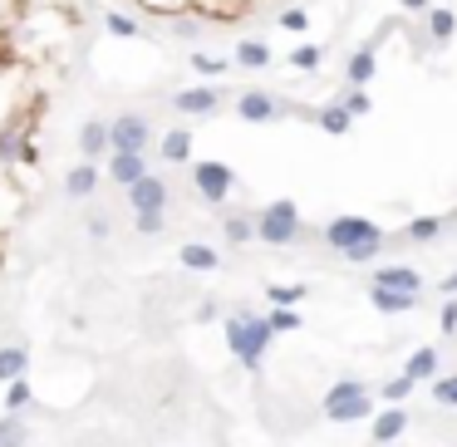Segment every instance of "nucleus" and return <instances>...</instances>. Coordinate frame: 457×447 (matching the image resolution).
<instances>
[{"mask_svg": "<svg viewBox=\"0 0 457 447\" xmlns=\"http://www.w3.org/2000/svg\"><path fill=\"white\" fill-rule=\"evenodd\" d=\"M271 340H276V330H271V319H266V315L236 310V315L226 319V349L236 354V364H241L246 373H261V364H266Z\"/></svg>", "mask_w": 457, "mask_h": 447, "instance_id": "obj_1", "label": "nucleus"}, {"mask_svg": "<svg viewBox=\"0 0 457 447\" xmlns=\"http://www.w3.org/2000/svg\"><path fill=\"white\" fill-rule=\"evenodd\" d=\"M325 418L330 423H359V418H369L374 413V398H369V388H364V379H340V383H330L325 388Z\"/></svg>", "mask_w": 457, "mask_h": 447, "instance_id": "obj_2", "label": "nucleus"}, {"mask_svg": "<svg viewBox=\"0 0 457 447\" xmlns=\"http://www.w3.org/2000/svg\"><path fill=\"white\" fill-rule=\"evenodd\" d=\"M256 236H261L266 246H295L300 236H305V226H300V207L290 202V197L261 207V216H256Z\"/></svg>", "mask_w": 457, "mask_h": 447, "instance_id": "obj_3", "label": "nucleus"}, {"mask_svg": "<svg viewBox=\"0 0 457 447\" xmlns=\"http://www.w3.org/2000/svg\"><path fill=\"white\" fill-rule=\"evenodd\" d=\"M319 236L344 255V251H354V246H364V241H383L389 231H383L379 222H369V216H335V222H325Z\"/></svg>", "mask_w": 457, "mask_h": 447, "instance_id": "obj_4", "label": "nucleus"}, {"mask_svg": "<svg viewBox=\"0 0 457 447\" xmlns=\"http://www.w3.org/2000/svg\"><path fill=\"white\" fill-rule=\"evenodd\" d=\"M192 182H197V192H202V202L222 207L226 197H232V187H236V172L226 168V162H197V168H192Z\"/></svg>", "mask_w": 457, "mask_h": 447, "instance_id": "obj_5", "label": "nucleus"}, {"mask_svg": "<svg viewBox=\"0 0 457 447\" xmlns=\"http://www.w3.org/2000/svg\"><path fill=\"white\" fill-rule=\"evenodd\" d=\"M108 128H114V153H148L153 123L143 114H118Z\"/></svg>", "mask_w": 457, "mask_h": 447, "instance_id": "obj_6", "label": "nucleus"}, {"mask_svg": "<svg viewBox=\"0 0 457 447\" xmlns=\"http://www.w3.org/2000/svg\"><path fill=\"white\" fill-rule=\"evenodd\" d=\"M217 104H222V89L217 84H197V89H177L172 94V108L182 118H207V114H217Z\"/></svg>", "mask_w": 457, "mask_h": 447, "instance_id": "obj_7", "label": "nucleus"}, {"mask_svg": "<svg viewBox=\"0 0 457 447\" xmlns=\"http://www.w3.org/2000/svg\"><path fill=\"white\" fill-rule=\"evenodd\" d=\"M374 74H379V35H374L369 44H359V50L350 54V64H344V79H350V89H369Z\"/></svg>", "mask_w": 457, "mask_h": 447, "instance_id": "obj_8", "label": "nucleus"}, {"mask_svg": "<svg viewBox=\"0 0 457 447\" xmlns=\"http://www.w3.org/2000/svg\"><path fill=\"white\" fill-rule=\"evenodd\" d=\"M236 114H241L246 123H271V118L286 114V104H280L276 94H261V89H251V94L236 98Z\"/></svg>", "mask_w": 457, "mask_h": 447, "instance_id": "obj_9", "label": "nucleus"}, {"mask_svg": "<svg viewBox=\"0 0 457 447\" xmlns=\"http://www.w3.org/2000/svg\"><path fill=\"white\" fill-rule=\"evenodd\" d=\"M128 207H133V216L138 212H162V207H168V182L148 172L138 187H128Z\"/></svg>", "mask_w": 457, "mask_h": 447, "instance_id": "obj_10", "label": "nucleus"}, {"mask_svg": "<svg viewBox=\"0 0 457 447\" xmlns=\"http://www.w3.org/2000/svg\"><path fill=\"white\" fill-rule=\"evenodd\" d=\"M148 177V162H143V153H108V182H118V187H138V182Z\"/></svg>", "mask_w": 457, "mask_h": 447, "instance_id": "obj_11", "label": "nucleus"}, {"mask_svg": "<svg viewBox=\"0 0 457 447\" xmlns=\"http://www.w3.org/2000/svg\"><path fill=\"white\" fill-rule=\"evenodd\" d=\"M79 153H84V162H98L104 153H114V128H108L104 118H89V123L79 128Z\"/></svg>", "mask_w": 457, "mask_h": 447, "instance_id": "obj_12", "label": "nucleus"}, {"mask_svg": "<svg viewBox=\"0 0 457 447\" xmlns=\"http://www.w3.org/2000/svg\"><path fill=\"white\" fill-rule=\"evenodd\" d=\"M408 408H383L379 418L369 423V437H374V447H383V443H398V437L408 433Z\"/></svg>", "mask_w": 457, "mask_h": 447, "instance_id": "obj_13", "label": "nucleus"}, {"mask_svg": "<svg viewBox=\"0 0 457 447\" xmlns=\"http://www.w3.org/2000/svg\"><path fill=\"white\" fill-rule=\"evenodd\" d=\"M98 162H79V168L64 172V197H94L98 192Z\"/></svg>", "mask_w": 457, "mask_h": 447, "instance_id": "obj_14", "label": "nucleus"}, {"mask_svg": "<svg viewBox=\"0 0 457 447\" xmlns=\"http://www.w3.org/2000/svg\"><path fill=\"white\" fill-rule=\"evenodd\" d=\"M374 286H383V290H404V295H418V290H423V276H418L414 266H383L379 276H374Z\"/></svg>", "mask_w": 457, "mask_h": 447, "instance_id": "obj_15", "label": "nucleus"}, {"mask_svg": "<svg viewBox=\"0 0 457 447\" xmlns=\"http://www.w3.org/2000/svg\"><path fill=\"white\" fill-rule=\"evenodd\" d=\"M25 373H30V349H25V344H5V349H0V383L11 388Z\"/></svg>", "mask_w": 457, "mask_h": 447, "instance_id": "obj_16", "label": "nucleus"}, {"mask_svg": "<svg viewBox=\"0 0 457 447\" xmlns=\"http://www.w3.org/2000/svg\"><path fill=\"white\" fill-rule=\"evenodd\" d=\"M369 305L379 310V315H408V310H418V295H404V290L369 286Z\"/></svg>", "mask_w": 457, "mask_h": 447, "instance_id": "obj_17", "label": "nucleus"}, {"mask_svg": "<svg viewBox=\"0 0 457 447\" xmlns=\"http://www.w3.org/2000/svg\"><path fill=\"white\" fill-rule=\"evenodd\" d=\"M177 261L187 271H217V266H222V251H217V246H207V241H187L177 251Z\"/></svg>", "mask_w": 457, "mask_h": 447, "instance_id": "obj_18", "label": "nucleus"}, {"mask_svg": "<svg viewBox=\"0 0 457 447\" xmlns=\"http://www.w3.org/2000/svg\"><path fill=\"white\" fill-rule=\"evenodd\" d=\"M404 373L414 383H433L437 379V349H428V344H423V349H414V354H408V364H404Z\"/></svg>", "mask_w": 457, "mask_h": 447, "instance_id": "obj_19", "label": "nucleus"}, {"mask_svg": "<svg viewBox=\"0 0 457 447\" xmlns=\"http://www.w3.org/2000/svg\"><path fill=\"white\" fill-rule=\"evenodd\" d=\"M158 158H162V162H187V158H192V133H187V128H172V133H162Z\"/></svg>", "mask_w": 457, "mask_h": 447, "instance_id": "obj_20", "label": "nucleus"}, {"mask_svg": "<svg viewBox=\"0 0 457 447\" xmlns=\"http://www.w3.org/2000/svg\"><path fill=\"white\" fill-rule=\"evenodd\" d=\"M315 123L325 128L330 138H344V133H350V128H354V118L344 114V104H340V98H335V104H325V108H319V114H315Z\"/></svg>", "mask_w": 457, "mask_h": 447, "instance_id": "obj_21", "label": "nucleus"}, {"mask_svg": "<svg viewBox=\"0 0 457 447\" xmlns=\"http://www.w3.org/2000/svg\"><path fill=\"white\" fill-rule=\"evenodd\" d=\"M443 231H447V216H414L404 236H408L414 246H428V241H437Z\"/></svg>", "mask_w": 457, "mask_h": 447, "instance_id": "obj_22", "label": "nucleus"}, {"mask_svg": "<svg viewBox=\"0 0 457 447\" xmlns=\"http://www.w3.org/2000/svg\"><path fill=\"white\" fill-rule=\"evenodd\" d=\"M236 64H241V69H266V64H271V44L266 40H241V44H236Z\"/></svg>", "mask_w": 457, "mask_h": 447, "instance_id": "obj_23", "label": "nucleus"}, {"mask_svg": "<svg viewBox=\"0 0 457 447\" xmlns=\"http://www.w3.org/2000/svg\"><path fill=\"white\" fill-rule=\"evenodd\" d=\"M453 35H457V15L453 11H443V5H437V11H428V40L447 44Z\"/></svg>", "mask_w": 457, "mask_h": 447, "instance_id": "obj_24", "label": "nucleus"}, {"mask_svg": "<svg viewBox=\"0 0 457 447\" xmlns=\"http://www.w3.org/2000/svg\"><path fill=\"white\" fill-rule=\"evenodd\" d=\"M222 236H226L232 246H246V241L256 236V216H246V212H232V216L222 222Z\"/></svg>", "mask_w": 457, "mask_h": 447, "instance_id": "obj_25", "label": "nucleus"}, {"mask_svg": "<svg viewBox=\"0 0 457 447\" xmlns=\"http://www.w3.org/2000/svg\"><path fill=\"white\" fill-rule=\"evenodd\" d=\"M266 300H271V310H295L300 300H310V290L305 286H266Z\"/></svg>", "mask_w": 457, "mask_h": 447, "instance_id": "obj_26", "label": "nucleus"}, {"mask_svg": "<svg viewBox=\"0 0 457 447\" xmlns=\"http://www.w3.org/2000/svg\"><path fill=\"white\" fill-rule=\"evenodd\" d=\"M104 30L114 35V40H138V20H133V15H123V11H108L104 15Z\"/></svg>", "mask_w": 457, "mask_h": 447, "instance_id": "obj_27", "label": "nucleus"}, {"mask_svg": "<svg viewBox=\"0 0 457 447\" xmlns=\"http://www.w3.org/2000/svg\"><path fill=\"white\" fill-rule=\"evenodd\" d=\"M414 388H418V383L408 379V373H398V379H389V383H383L379 394H383V404H389V408H404V404H408V394H414Z\"/></svg>", "mask_w": 457, "mask_h": 447, "instance_id": "obj_28", "label": "nucleus"}, {"mask_svg": "<svg viewBox=\"0 0 457 447\" xmlns=\"http://www.w3.org/2000/svg\"><path fill=\"white\" fill-rule=\"evenodd\" d=\"M30 404H35V388H30V379H20V383H11V388H5V413H15V418H20Z\"/></svg>", "mask_w": 457, "mask_h": 447, "instance_id": "obj_29", "label": "nucleus"}, {"mask_svg": "<svg viewBox=\"0 0 457 447\" xmlns=\"http://www.w3.org/2000/svg\"><path fill=\"white\" fill-rule=\"evenodd\" d=\"M25 443H30V433H25V418L5 413V418H0V447H25Z\"/></svg>", "mask_w": 457, "mask_h": 447, "instance_id": "obj_30", "label": "nucleus"}, {"mask_svg": "<svg viewBox=\"0 0 457 447\" xmlns=\"http://www.w3.org/2000/svg\"><path fill=\"white\" fill-rule=\"evenodd\" d=\"M192 69H197V74H202L207 79V84H212V79H226V69H232V64H226V59H217V54H192Z\"/></svg>", "mask_w": 457, "mask_h": 447, "instance_id": "obj_31", "label": "nucleus"}, {"mask_svg": "<svg viewBox=\"0 0 457 447\" xmlns=\"http://www.w3.org/2000/svg\"><path fill=\"white\" fill-rule=\"evenodd\" d=\"M15 158H30V148H25L15 128H0V162H15Z\"/></svg>", "mask_w": 457, "mask_h": 447, "instance_id": "obj_32", "label": "nucleus"}, {"mask_svg": "<svg viewBox=\"0 0 457 447\" xmlns=\"http://www.w3.org/2000/svg\"><path fill=\"white\" fill-rule=\"evenodd\" d=\"M433 404H437V408H457V373L433 379Z\"/></svg>", "mask_w": 457, "mask_h": 447, "instance_id": "obj_33", "label": "nucleus"}, {"mask_svg": "<svg viewBox=\"0 0 457 447\" xmlns=\"http://www.w3.org/2000/svg\"><path fill=\"white\" fill-rule=\"evenodd\" d=\"M319 59H325V50H319V44H295V54H290V64H295V69H319Z\"/></svg>", "mask_w": 457, "mask_h": 447, "instance_id": "obj_34", "label": "nucleus"}, {"mask_svg": "<svg viewBox=\"0 0 457 447\" xmlns=\"http://www.w3.org/2000/svg\"><path fill=\"white\" fill-rule=\"evenodd\" d=\"M271 330H276V334H295L300 330V310H271Z\"/></svg>", "mask_w": 457, "mask_h": 447, "instance_id": "obj_35", "label": "nucleus"}, {"mask_svg": "<svg viewBox=\"0 0 457 447\" xmlns=\"http://www.w3.org/2000/svg\"><path fill=\"white\" fill-rule=\"evenodd\" d=\"M340 104H344V114H350V118H364V114L374 108V98L364 94V89H350V94H344Z\"/></svg>", "mask_w": 457, "mask_h": 447, "instance_id": "obj_36", "label": "nucleus"}, {"mask_svg": "<svg viewBox=\"0 0 457 447\" xmlns=\"http://www.w3.org/2000/svg\"><path fill=\"white\" fill-rule=\"evenodd\" d=\"M133 226H138V236H162L168 216H162V212H138V216H133Z\"/></svg>", "mask_w": 457, "mask_h": 447, "instance_id": "obj_37", "label": "nucleus"}, {"mask_svg": "<svg viewBox=\"0 0 457 447\" xmlns=\"http://www.w3.org/2000/svg\"><path fill=\"white\" fill-rule=\"evenodd\" d=\"M383 241H389V236H383ZM383 241H364V246H354V251H344V261H350V266H364V261H374V255L383 251Z\"/></svg>", "mask_w": 457, "mask_h": 447, "instance_id": "obj_38", "label": "nucleus"}, {"mask_svg": "<svg viewBox=\"0 0 457 447\" xmlns=\"http://www.w3.org/2000/svg\"><path fill=\"white\" fill-rule=\"evenodd\" d=\"M280 30L305 35V30H310V15H305V11H286V15H280Z\"/></svg>", "mask_w": 457, "mask_h": 447, "instance_id": "obj_39", "label": "nucleus"}, {"mask_svg": "<svg viewBox=\"0 0 457 447\" xmlns=\"http://www.w3.org/2000/svg\"><path fill=\"white\" fill-rule=\"evenodd\" d=\"M437 330L457 334V300H443V315H437Z\"/></svg>", "mask_w": 457, "mask_h": 447, "instance_id": "obj_40", "label": "nucleus"}, {"mask_svg": "<svg viewBox=\"0 0 457 447\" xmlns=\"http://www.w3.org/2000/svg\"><path fill=\"white\" fill-rule=\"evenodd\" d=\"M172 35H177V40H197V35H202V20H177V25H172Z\"/></svg>", "mask_w": 457, "mask_h": 447, "instance_id": "obj_41", "label": "nucleus"}, {"mask_svg": "<svg viewBox=\"0 0 457 447\" xmlns=\"http://www.w3.org/2000/svg\"><path fill=\"white\" fill-rule=\"evenodd\" d=\"M108 231H114L108 216H89V236H94V241H108Z\"/></svg>", "mask_w": 457, "mask_h": 447, "instance_id": "obj_42", "label": "nucleus"}, {"mask_svg": "<svg viewBox=\"0 0 457 447\" xmlns=\"http://www.w3.org/2000/svg\"><path fill=\"white\" fill-rule=\"evenodd\" d=\"M398 5H404V11H414V15H428V11H433V0H398Z\"/></svg>", "mask_w": 457, "mask_h": 447, "instance_id": "obj_43", "label": "nucleus"}, {"mask_svg": "<svg viewBox=\"0 0 457 447\" xmlns=\"http://www.w3.org/2000/svg\"><path fill=\"white\" fill-rule=\"evenodd\" d=\"M443 295H457V271H453V276H443Z\"/></svg>", "mask_w": 457, "mask_h": 447, "instance_id": "obj_44", "label": "nucleus"}]
</instances>
